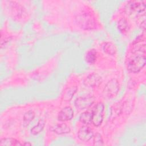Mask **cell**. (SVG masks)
<instances>
[{"label": "cell", "mask_w": 146, "mask_h": 146, "mask_svg": "<svg viewBox=\"0 0 146 146\" xmlns=\"http://www.w3.org/2000/svg\"><path fill=\"white\" fill-rule=\"evenodd\" d=\"M145 44L137 45L133 48L132 54L128 60L127 68L133 73H137L142 70L145 64Z\"/></svg>", "instance_id": "6da1fadb"}, {"label": "cell", "mask_w": 146, "mask_h": 146, "mask_svg": "<svg viewBox=\"0 0 146 146\" xmlns=\"http://www.w3.org/2000/svg\"><path fill=\"white\" fill-rule=\"evenodd\" d=\"M119 91V83L116 79H112L107 82L103 90V95L107 98L115 97Z\"/></svg>", "instance_id": "7a4b0ae2"}, {"label": "cell", "mask_w": 146, "mask_h": 146, "mask_svg": "<svg viewBox=\"0 0 146 146\" xmlns=\"http://www.w3.org/2000/svg\"><path fill=\"white\" fill-rule=\"evenodd\" d=\"M145 5L144 2L130 1L125 7V10L129 14H135L137 16L141 15L142 13H145Z\"/></svg>", "instance_id": "3957f363"}, {"label": "cell", "mask_w": 146, "mask_h": 146, "mask_svg": "<svg viewBox=\"0 0 146 146\" xmlns=\"http://www.w3.org/2000/svg\"><path fill=\"white\" fill-rule=\"evenodd\" d=\"M104 110V104L102 103H98L93 108L92 123L95 126H99L103 120V112Z\"/></svg>", "instance_id": "277c9868"}, {"label": "cell", "mask_w": 146, "mask_h": 146, "mask_svg": "<svg viewBox=\"0 0 146 146\" xmlns=\"http://www.w3.org/2000/svg\"><path fill=\"white\" fill-rule=\"evenodd\" d=\"M95 98L91 95L80 96L75 101V106L78 110H83L88 108L94 103Z\"/></svg>", "instance_id": "5b68a950"}, {"label": "cell", "mask_w": 146, "mask_h": 146, "mask_svg": "<svg viewBox=\"0 0 146 146\" xmlns=\"http://www.w3.org/2000/svg\"><path fill=\"white\" fill-rule=\"evenodd\" d=\"M94 132L92 129L87 126L83 125L80 128L78 132V138L83 141H88L90 139H91L94 136Z\"/></svg>", "instance_id": "8992f818"}, {"label": "cell", "mask_w": 146, "mask_h": 146, "mask_svg": "<svg viewBox=\"0 0 146 146\" xmlns=\"http://www.w3.org/2000/svg\"><path fill=\"white\" fill-rule=\"evenodd\" d=\"M102 82L101 77L97 74H91L88 75L84 80V83L89 87L98 86Z\"/></svg>", "instance_id": "52a82bcc"}, {"label": "cell", "mask_w": 146, "mask_h": 146, "mask_svg": "<svg viewBox=\"0 0 146 146\" xmlns=\"http://www.w3.org/2000/svg\"><path fill=\"white\" fill-rule=\"evenodd\" d=\"M74 110L70 107H65L61 110L58 115V119L61 121H68L74 117Z\"/></svg>", "instance_id": "ba28073f"}, {"label": "cell", "mask_w": 146, "mask_h": 146, "mask_svg": "<svg viewBox=\"0 0 146 146\" xmlns=\"http://www.w3.org/2000/svg\"><path fill=\"white\" fill-rule=\"evenodd\" d=\"M78 23L82 28L85 29H92L94 26V22L92 19L86 15H82L78 18Z\"/></svg>", "instance_id": "9c48e42d"}, {"label": "cell", "mask_w": 146, "mask_h": 146, "mask_svg": "<svg viewBox=\"0 0 146 146\" xmlns=\"http://www.w3.org/2000/svg\"><path fill=\"white\" fill-rule=\"evenodd\" d=\"M52 131L56 134L63 135L70 133L71 129L70 127L65 123L57 124L52 128Z\"/></svg>", "instance_id": "30bf717a"}, {"label": "cell", "mask_w": 146, "mask_h": 146, "mask_svg": "<svg viewBox=\"0 0 146 146\" xmlns=\"http://www.w3.org/2000/svg\"><path fill=\"white\" fill-rule=\"evenodd\" d=\"M77 91V87L76 86H71L67 88L63 93L62 99L64 101H70Z\"/></svg>", "instance_id": "8fae6325"}, {"label": "cell", "mask_w": 146, "mask_h": 146, "mask_svg": "<svg viewBox=\"0 0 146 146\" xmlns=\"http://www.w3.org/2000/svg\"><path fill=\"white\" fill-rule=\"evenodd\" d=\"M92 111L88 110L83 112L80 116V121L84 124H90L92 123Z\"/></svg>", "instance_id": "7c38bea8"}, {"label": "cell", "mask_w": 146, "mask_h": 146, "mask_svg": "<svg viewBox=\"0 0 146 146\" xmlns=\"http://www.w3.org/2000/svg\"><path fill=\"white\" fill-rule=\"evenodd\" d=\"M103 51L111 55L115 54L116 52V47L115 45L111 42H104L102 46Z\"/></svg>", "instance_id": "4fadbf2b"}, {"label": "cell", "mask_w": 146, "mask_h": 146, "mask_svg": "<svg viewBox=\"0 0 146 146\" xmlns=\"http://www.w3.org/2000/svg\"><path fill=\"white\" fill-rule=\"evenodd\" d=\"M23 144H21L19 141L14 138L6 137L2 138L0 140V145L1 146H10V145H22Z\"/></svg>", "instance_id": "5bb4252c"}, {"label": "cell", "mask_w": 146, "mask_h": 146, "mask_svg": "<svg viewBox=\"0 0 146 146\" xmlns=\"http://www.w3.org/2000/svg\"><path fill=\"white\" fill-rule=\"evenodd\" d=\"M44 121L43 119H39L38 123L34 125L31 129V133L33 135H37L44 128Z\"/></svg>", "instance_id": "9a60e30c"}, {"label": "cell", "mask_w": 146, "mask_h": 146, "mask_svg": "<svg viewBox=\"0 0 146 146\" xmlns=\"http://www.w3.org/2000/svg\"><path fill=\"white\" fill-rule=\"evenodd\" d=\"M96 58H97L96 51L93 49L89 50L87 52L85 56V59L86 62L91 64L94 63L96 61Z\"/></svg>", "instance_id": "2e32d148"}, {"label": "cell", "mask_w": 146, "mask_h": 146, "mask_svg": "<svg viewBox=\"0 0 146 146\" xmlns=\"http://www.w3.org/2000/svg\"><path fill=\"white\" fill-rule=\"evenodd\" d=\"M118 28L122 33H127L129 28V25L127 21L124 18H121L118 22Z\"/></svg>", "instance_id": "e0dca14e"}, {"label": "cell", "mask_w": 146, "mask_h": 146, "mask_svg": "<svg viewBox=\"0 0 146 146\" xmlns=\"http://www.w3.org/2000/svg\"><path fill=\"white\" fill-rule=\"evenodd\" d=\"M34 116H35V113L33 111L30 110L26 112L23 116L24 125L25 126L28 125L30 123V122L33 120V119L34 118Z\"/></svg>", "instance_id": "ac0fdd59"}, {"label": "cell", "mask_w": 146, "mask_h": 146, "mask_svg": "<svg viewBox=\"0 0 146 146\" xmlns=\"http://www.w3.org/2000/svg\"><path fill=\"white\" fill-rule=\"evenodd\" d=\"M93 143L94 145H103V138L100 134L96 133L95 135H94L93 136Z\"/></svg>", "instance_id": "d6986e66"}, {"label": "cell", "mask_w": 146, "mask_h": 146, "mask_svg": "<svg viewBox=\"0 0 146 146\" xmlns=\"http://www.w3.org/2000/svg\"><path fill=\"white\" fill-rule=\"evenodd\" d=\"M23 145H31V143H23Z\"/></svg>", "instance_id": "ffe728a7"}]
</instances>
